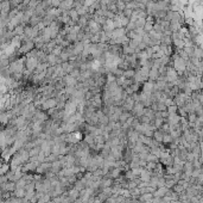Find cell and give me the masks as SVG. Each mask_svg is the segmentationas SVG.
Wrapping results in <instances>:
<instances>
[{"mask_svg": "<svg viewBox=\"0 0 203 203\" xmlns=\"http://www.w3.org/2000/svg\"><path fill=\"white\" fill-rule=\"evenodd\" d=\"M57 105V101L56 99H48V101H45L42 103V109L43 110H50L51 108L53 106H56Z\"/></svg>", "mask_w": 203, "mask_h": 203, "instance_id": "2", "label": "cell"}, {"mask_svg": "<svg viewBox=\"0 0 203 203\" xmlns=\"http://www.w3.org/2000/svg\"><path fill=\"white\" fill-rule=\"evenodd\" d=\"M24 28H25L24 25H20V24L17 25L16 28L13 29V34H14V36H20V37L23 36V35H24Z\"/></svg>", "mask_w": 203, "mask_h": 203, "instance_id": "3", "label": "cell"}, {"mask_svg": "<svg viewBox=\"0 0 203 203\" xmlns=\"http://www.w3.org/2000/svg\"><path fill=\"white\" fill-rule=\"evenodd\" d=\"M71 9H74V0H62L60 2V10L70 11Z\"/></svg>", "mask_w": 203, "mask_h": 203, "instance_id": "1", "label": "cell"}, {"mask_svg": "<svg viewBox=\"0 0 203 203\" xmlns=\"http://www.w3.org/2000/svg\"><path fill=\"white\" fill-rule=\"evenodd\" d=\"M95 1H96V0H84V1H83V5L87 6V7H90Z\"/></svg>", "mask_w": 203, "mask_h": 203, "instance_id": "5", "label": "cell"}, {"mask_svg": "<svg viewBox=\"0 0 203 203\" xmlns=\"http://www.w3.org/2000/svg\"><path fill=\"white\" fill-rule=\"evenodd\" d=\"M7 168H9L7 165H2V166L0 167V176H2L4 173H6V172H7Z\"/></svg>", "mask_w": 203, "mask_h": 203, "instance_id": "6", "label": "cell"}, {"mask_svg": "<svg viewBox=\"0 0 203 203\" xmlns=\"http://www.w3.org/2000/svg\"><path fill=\"white\" fill-rule=\"evenodd\" d=\"M169 110V114H176V111H177V106L174 104V105H170V106H168L166 108Z\"/></svg>", "mask_w": 203, "mask_h": 203, "instance_id": "4", "label": "cell"}]
</instances>
